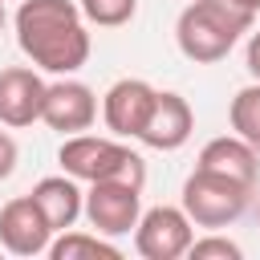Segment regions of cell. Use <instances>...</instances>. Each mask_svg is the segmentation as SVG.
<instances>
[{
    "mask_svg": "<svg viewBox=\"0 0 260 260\" xmlns=\"http://www.w3.org/2000/svg\"><path fill=\"white\" fill-rule=\"evenodd\" d=\"M16 45L37 69L57 77H69L89 61L85 16L73 0H20Z\"/></svg>",
    "mask_w": 260,
    "mask_h": 260,
    "instance_id": "6da1fadb",
    "label": "cell"
},
{
    "mask_svg": "<svg viewBox=\"0 0 260 260\" xmlns=\"http://www.w3.org/2000/svg\"><path fill=\"white\" fill-rule=\"evenodd\" d=\"M252 24H256V12L236 0H191L175 20V41L187 61L211 65V61H223L232 45L244 32H252Z\"/></svg>",
    "mask_w": 260,
    "mask_h": 260,
    "instance_id": "7a4b0ae2",
    "label": "cell"
},
{
    "mask_svg": "<svg viewBox=\"0 0 260 260\" xmlns=\"http://www.w3.org/2000/svg\"><path fill=\"white\" fill-rule=\"evenodd\" d=\"M57 162L65 175H73L77 183H102V179H122L142 187L146 183V158L138 150H130L118 138H98V134H65Z\"/></svg>",
    "mask_w": 260,
    "mask_h": 260,
    "instance_id": "3957f363",
    "label": "cell"
},
{
    "mask_svg": "<svg viewBox=\"0 0 260 260\" xmlns=\"http://www.w3.org/2000/svg\"><path fill=\"white\" fill-rule=\"evenodd\" d=\"M248 199H252V187L228 179V175H215V171H191L187 183H183V211L195 228H228L236 223L244 211H248Z\"/></svg>",
    "mask_w": 260,
    "mask_h": 260,
    "instance_id": "277c9868",
    "label": "cell"
},
{
    "mask_svg": "<svg viewBox=\"0 0 260 260\" xmlns=\"http://www.w3.org/2000/svg\"><path fill=\"white\" fill-rule=\"evenodd\" d=\"M81 215L89 219V228L98 236H130L138 215H142V187L134 183H122V179H102V183H89L85 191V203H81Z\"/></svg>",
    "mask_w": 260,
    "mask_h": 260,
    "instance_id": "5b68a950",
    "label": "cell"
},
{
    "mask_svg": "<svg viewBox=\"0 0 260 260\" xmlns=\"http://www.w3.org/2000/svg\"><path fill=\"white\" fill-rule=\"evenodd\" d=\"M191 240H195V223L187 219L183 207L158 203V207L142 211L134 223V252L142 260H179V256H187Z\"/></svg>",
    "mask_w": 260,
    "mask_h": 260,
    "instance_id": "8992f818",
    "label": "cell"
},
{
    "mask_svg": "<svg viewBox=\"0 0 260 260\" xmlns=\"http://www.w3.org/2000/svg\"><path fill=\"white\" fill-rule=\"evenodd\" d=\"M154 85L142 81V77H122L106 89L102 98V122L114 138H138L146 118H150V106H154Z\"/></svg>",
    "mask_w": 260,
    "mask_h": 260,
    "instance_id": "52a82bcc",
    "label": "cell"
},
{
    "mask_svg": "<svg viewBox=\"0 0 260 260\" xmlns=\"http://www.w3.org/2000/svg\"><path fill=\"white\" fill-rule=\"evenodd\" d=\"M98 118V98L85 81H73V77H57L53 85H45V106H41V122L49 130H61V134H81L89 130Z\"/></svg>",
    "mask_w": 260,
    "mask_h": 260,
    "instance_id": "ba28073f",
    "label": "cell"
},
{
    "mask_svg": "<svg viewBox=\"0 0 260 260\" xmlns=\"http://www.w3.org/2000/svg\"><path fill=\"white\" fill-rule=\"evenodd\" d=\"M53 228L41 215V207L32 203V195H16L0 207V244L12 256H41L53 244Z\"/></svg>",
    "mask_w": 260,
    "mask_h": 260,
    "instance_id": "9c48e42d",
    "label": "cell"
},
{
    "mask_svg": "<svg viewBox=\"0 0 260 260\" xmlns=\"http://www.w3.org/2000/svg\"><path fill=\"white\" fill-rule=\"evenodd\" d=\"M41 106H45V81L37 69L28 65L0 69V126L24 130L41 122Z\"/></svg>",
    "mask_w": 260,
    "mask_h": 260,
    "instance_id": "30bf717a",
    "label": "cell"
},
{
    "mask_svg": "<svg viewBox=\"0 0 260 260\" xmlns=\"http://www.w3.org/2000/svg\"><path fill=\"white\" fill-rule=\"evenodd\" d=\"M195 130V114H191V102L175 89H158L154 93V106H150V118L138 134V142H146L150 150H179Z\"/></svg>",
    "mask_w": 260,
    "mask_h": 260,
    "instance_id": "8fae6325",
    "label": "cell"
},
{
    "mask_svg": "<svg viewBox=\"0 0 260 260\" xmlns=\"http://www.w3.org/2000/svg\"><path fill=\"white\" fill-rule=\"evenodd\" d=\"M199 171H215V175H228L244 187H256L260 179V150L252 142H244L240 134H219L211 138L203 150H199Z\"/></svg>",
    "mask_w": 260,
    "mask_h": 260,
    "instance_id": "7c38bea8",
    "label": "cell"
},
{
    "mask_svg": "<svg viewBox=\"0 0 260 260\" xmlns=\"http://www.w3.org/2000/svg\"><path fill=\"white\" fill-rule=\"evenodd\" d=\"M28 195H32V203L41 207V215L49 219L53 232H65V228H73V223L81 219L85 191L77 187L73 175H49V179H41Z\"/></svg>",
    "mask_w": 260,
    "mask_h": 260,
    "instance_id": "4fadbf2b",
    "label": "cell"
},
{
    "mask_svg": "<svg viewBox=\"0 0 260 260\" xmlns=\"http://www.w3.org/2000/svg\"><path fill=\"white\" fill-rule=\"evenodd\" d=\"M49 256L53 260H122V248L110 244V236H98V232H57V240L49 244Z\"/></svg>",
    "mask_w": 260,
    "mask_h": 260,
    "instance_id": "5bb4252c",
    "label": "cell"
},
{
    "mask_svg": "<svg viewBox=\"0 0 260 260\" xmlns=\"http://www.w3.org/2000/svg\"><path fill=\"white\" fill-rule=\"evenodd\" d=\"M228 122H232V130H236L244 142H252V146L260 150V81L244 85V89L232 98Z\"/></svg>",
    "mask_w": 260,
    "mask_h": 260,
    "instance_id": "9a60e30c",
    "label": "cell"
},
{
    "mask_svg": "<svg viewBox=\"0 0 260 260\" xmlns=\"http://www.w3.org/2000/svg\"><path fill=\"white\" fill-rule=\"evenodd\" d=\"M81 16L98 28H118V24H130L134 12H138V0H77Z\"/></svg>",
    "mask_w": 260,
    "mask_h": 260,
    "instance_id": "2e32d148",
    "label": "cell"
},
{
    "mask_svg": "<svg viewBox=\"0 0 260 260\" xmlns=\"http://www.w3.org/2000/svg\"><path fill=\"white\" fill-rule=\"evenodd\" d=\"M187 256L191 260H240L244 248L236 240H228V236H203V240H191Z\"/></svg>",
    "mask_w": 260,
    "mask_h": 260,
    "instance_id": "e0dca14e",
    "label": "cell"
},
{
    "mask_svg": "<svg viewBox=\"0 0 260 260\" xmlns=\"http://www.w3.org/2000/svg\"><path fill=\"white\" fill-rule=\"evenodd\" d=\"M16 162H20V146L8 130H0V179H8L16 171Z\"/></svg>",
    "mask_w": 260,
    "mask_h": 260,
    "instance_id": "ac0fdd59",
    "label": "cell"
},
{
    "mask_svg": "<svg viewBox=\"0 0 260 260\" xmlns=\"http://www.w3.org/2000/svg\"><path fill=\"white\" fill-rule=\"evenodd\" d=\"M244 65H248L252 81H260V28L248 37V53H244Z\"/></svg>",
    "mask_w": 260,
    "mask_h": 260,
    "instance_id": "d6986e66",
    "label": "cell"
},
{
    "mask_svg": "<svg viewBox=\"0 0 260 260\" xmlns=\"http://www.w3.org/2000/svg\"><path fill=\"white\" fill-rule=\"evenodd\" d=\"M236 4H244V8H252V12H260V0H236Z\"/></svg>",
    "mask_w": 260,
    "mask_h": 260,
    "instance_id": "ffe728a7",
    "label": "cell"
},
{
    "mask_svg": "<svg viewBox=\"0 0 260 260\" xmlns=\"http://www.w3.org/2000/svg\"><path fill=\"white\" fill-rule=\"evenodd\" d=\"M0 28H4V0H0Z\"/></svg>",
    "mask_w": 260,
    "mask_h": 260,
    "instance_id": "44dd1931",
    "label": "cell"
},
{
    "mask_svg": "<svg viewBox=\"0 0 260 260\" xmlns=\"http://www.w3.org/2000/svg\"><path fill=\"white\" fill-rule=\"evenodd\" d=\"M256 219H260V211H256Z\"/></svg>",
    "mask_w": 260,
    "mask_h": 260,
    "instance_id": "7402d4cb",
    "label": "cell"
}]
</instances>
